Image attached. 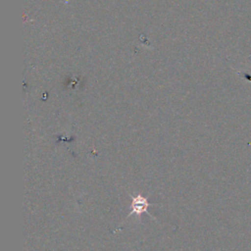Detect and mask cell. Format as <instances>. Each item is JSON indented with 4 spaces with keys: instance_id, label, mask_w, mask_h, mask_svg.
Returning <instances> with one entry per match:
<instances>
[{
    "instance_id": "6da1fadb",
    "label": "cell",
    "mask_w": 251,
    "mask_h": 251,
    "mask_svg": "<svg viewBox=\"0 0 251 251\" xmlns=\"http://www.w3.org/2000/svg\"><path fill=\"white\" fill-rule=\"evenodd\" d=\"M130 197H131V204L129 207L130 213L128 216H131V215L140 216L143 213H148L147 210L150 206H152V204L149 203L146 197H144L140 193L136 195H131Z\"/></svg>"
}]
</instances>
